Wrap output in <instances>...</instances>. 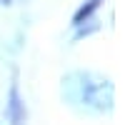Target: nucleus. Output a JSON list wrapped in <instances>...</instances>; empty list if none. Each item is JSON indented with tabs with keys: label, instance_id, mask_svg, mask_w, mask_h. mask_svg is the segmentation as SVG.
Wrapping results in <instances>:
<instances>
[{
	"label": "nucleus",
	"instance_id": "obj_1",
	"mask_svg": "<svg viewBox=\"0 0 125 125\" xmlns=\"http://www.w3.org/2000/svg\"><path fill=\"white\" fill-rule=\"evenodd\" d=\"M5 115H8V120L10 123H23L25 120V103L20 100V90H18V85L13 83V88H10V98H8V108H5Z\"/></svg>",
	"mask_w": 125,
	"mask_h": 125
},
{
	"label": "nucleus",
	"instance_id": "obj_2",
	"mask_svg": "<svg viewBox=\"0 0 125 125\" xmlns=\"http://www.w3.org/2000/svg\"><path fill=\"white\" fill-rule=\"evenodd\" d=\"M100 3H105V0H85V3H83L78 10H75V15H73V25H83V23H85V20L93 15V13H95V10L100 8Z\"/></svg>",
	"mask_w": 125,
	"mask_h": 125
},
{
	"label": "nucleus",
	"instance_id": "obj_3",
	"mask_svg": "<svg viewBox=\"0 0 125 125\" xmlns=\"http://www.w3.org/2000/svg\"><path fill=\"white\" fill-rule=\"evenodd\" d=\"M0 3H5V5H8V3H13V0H0Z\"/></svg>",
	"mask_w": 125,
	"mask_h": 125
}]
</instances>
